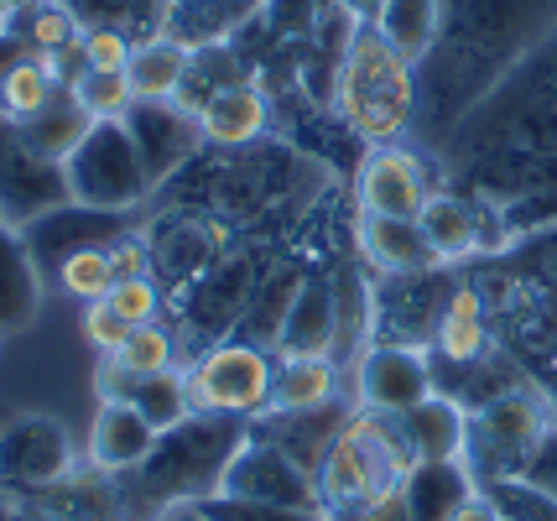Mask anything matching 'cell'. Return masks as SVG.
I'll return each instance as SVG.
<instances>
[{
	"instance_id": "cell-25",
	"label": "cell",
	"mask_w": 557,
	"mask_h": 521,
	"mask_svg": "<svg viewBox=\"0 0 557 521\" xmlns=\"http://www.w3.org/2000/svg\"><path fill=\"white\" fill-rule=\"evenodd\" d=\"M261 11V0H172L162 16V37L183 48H219L230 32H240Z\"/></svg>"
},
{
	"instance_id": "cell-16",
	"label": "cell",
	"mask_w": 557,
	"mask_h": 521,
	"mask_svg": "<svg viewBox=\"0 0 557 521\" xmlns=\"http://www.w3.org/2000/svg\"><path fill=\"white\" fill-rule=\"evenodd\" d=\"M433 199V177L428 162L396 147H370L360 168V214H381V220H417Z\"/></svg>"
},
{
	"instance_id": "cell-33",
	"label": "cell",
	"mask_w": 557,
	"mask_h": 521,
	"mask_svg": "<svg viewBox=\"0 0 557 521\" xmlns=\"http://www.w3.org/2000/svg\"><path fill=\"white\" fill-rule=\"evenodd\" d=\"M63 84H69V78H63V69H58V58L32 52V58L16 63V69L5 74V84H0V115H5V121H32Z\"/></svg>"
},
{
	"instance_id": "cell-43",
	"label": "cell",
	"mask_w": 557,
	"mask_h": 521,
	"mask_svg": "<svg viewBox=\"0 0 557 521\" xmlns=\"http://www.w3.org/2000/svg\"><path fill=\"white\" fill-rule=\"evenodd\" d=\"M521 480H532L536 491H547V496L557 500V427L542 438V448L532 454V464H527V474Z\"/></svg>"
},
{
	"instance_id": "cell-3",
	"label": "cell",
	"mask_w": 557,
	"mask_h": 521,
	"mask_svg": "<svg viewBox=\"0 0 557 521\" xmlns=\"http://www.w3.org/2000/svg\"><path fill=\"white\" fill-rule=\"evenodd\" d=\"M250 438L245 418H219V412H194L177 427L157 433V444L131 474H121L125 500L136 521L168 517L177 506H198L203 496L224 491V470Z\"/></svg>"
},
{
	"instance_id": "cell-15",
	"label": "cell",
	"mask_w": 557,
	"mask_h": 521,
	"mask_svg": "<svg viewBox=\"0 0 557 521\" xmlns=\"http://www.w3.org/2000/svg\"><path fill=\"white\" fill-rule=\"evenodd\" d=\"M183 293H188V298L177 302L183 323H188L194 334H203V339H214L219 345V339H224L235 323H245V313H250V298H256V266H250V256H224V261H214L198 282H188Z\"/></svg>"
},
{
	"instance_id": "cell-9",
	"label": "cell",
	"mask_w": 557,
	"mask_h": 521,
	"mask_svg": "<svg viewBox=\"0 0 557 521\" xmlns=\"http://www.w3.org/2000/svg\"><path fill=\"white\" fill-rule=\"evenodd\" d=\"M69 173L63 162H52L26 141L16 121L0 115V220L26 230L37 214H48L58 203H69Z\"/></svg>"
},
{
	"instance_id": "cell-42",
	"label": "cell",
	"mask_w": 557,
	"mask_h": 521,
	"mask_svg": "<svg viewBox=\"0 0 557 521\" xmlns=\"http://www.w3.org/2000/svg\"><path fill=\"white\" fill-rule=\"evenodd\" d=\"M84 339H89L99 355H115V349L131 339V323H125L110 302H89V308H84Z\"/></svg>"
},
{
	"instance_id": "cell-49",
	"label": "cell",
	"mask_w": 557,
	"mask_h": 521,
	"mask_svg": "<svg viewBox=\"0 0 557 521\" xmlns=\"http://www.w3.org/2000/svg\"><path fill=\"white\" fill-rule=\"evenodd\" d=\"M157 521H203V517H198L194 506H177V511H168V517H157Z\"/></svg>"
},
{
	"instance_id": "cell-10",
	"label": "cell",
	"mask_w": 557,
	"mask_h": 521,
	"mask_svg": "<svg viewBox=\"0 0 557 521\" xmlns=\"http://www.w3.org/2000/svg\"><path fill=\"white\" fill-rule=\"evenodd\" d=\"M437 272H443V266H433V272H401V276H386V282L375 287V302H370L375 339H370V345L433 349L437 323H443L448 298H454V287L437 282Z\"/></svg>"
},
{
	"instance_id": "cell-14",
	"label": "cell",
	"mask_w": 557,
	"mask_h": 521,
	"mask_svg": "<svg viewBox=\"0 0 557 521\" xmlns=\"http://www.w3.org/2000/svg\"><path fill=\"white\" fill-rule=\"evenodd\" d=\"M224 496L240 500H271V506H297V511H318L313 506V474L292 459L287 448H276L250 427V438L224 470Z\"/></svg>"
},
{
	"instance_id": "cell-7",
	"label": "cell",
	"mask_w": 557,
	"mask_h": 521,
	"mask_svg": "<svg viewBox=\"0 0 557 521\" xmlns=\"http://www.w3.org/2000/svg\"><path fill=\"white\" fill-rule=\"evenodd\" d=\"M271 375H276V355L261 345L219 339V345L198 349V360L188 365L194 412H219V418L256 422L271 407Z\"/></svg>"
},
{
	"instance_id": "cell-39",
	"label": "cell",
	"mask_w": 557,
	"mask_h": 521,
	"mask_svg": "<svg viewBox=\"0 0 557 521\" xmlns=\"http://www.w3.org/2000/svg\"><path fill=\"white\" fill-rule=\"evenodd\" d=\"M500 521H557V500L547 491H536L532 480H495V485H480Z\"/></svg>"
},
{
	"instance_id": "cell-50",
	"label": "cell",
	"mask_w": 557,
	"mask_h": 521,
	"mask_svg": "<svg viewBox=\"0 0 557 521\" xmlns=\"http://www.w3.org/2000/svg\"><path fill=\"white\" fill-rule=\"evenodd\" d=\"M0 521H16V500L0 496Z\"/></svg>"
},
{
	"instance_id": "cell-23",
	"label": "cell",
	"mask_w": 557,
	"mask_h": 521,
	"mask_svg": "<svg viewBox=\"0 0 557 521\" xmlns=\"http://www.w3.org/2000/svg\"><path fill=\"white\" fill-rule=\"evenodd\" d=\"M42 266L32 261L26 235L0 220V334H16L42 313Z\"/></svg>"
},
{
	"instance_id": "cell-13",
	"label": "cell",
	"mask_w": 557,
	"mask_h": 521,
	"mask_svg": "<svg viewBox=\"0 0 557 521\" xmlns=\"http://www.w3.org/2000/svg\"><path fill=\"white\" fill-rule=\"evenodd\" d=\"M32 261L42 266V276H58V266L78 256V250H99V246H115L131 235V214H110V209H89V203H58L48 214L22 230Z\"/></svg>"
},
{
	"instance_id": "cell-6",
	"label": "cell",
	"mask_w": 557,
	"mask_h": 521,
	"mask_svg": "<svg viewBox=\"0 0 557 521\" xmlns=\"http://www.w3.org/2000/svg\"><path fill=\"white\" fill-rule=\"evenodd\" d=\"M63 173H69L73 203L110 209V214H131V209H141V203L157 194L141 168V151H136L131 131H125V121L89 125V136L69 151Z\"/></svg>"
},
{
	"instance_id": "cell-5",
	"label": "cell",
	"mask_w": 557,
	"mask_h": 521,
	"mask_svg": "<svg viewBox=\"0 0 557 521\" xmlns=\"http://www.w3.org/2000/svg\"><path fill=\"white\" fill-rule=\"evenodd\" d=\"M557 427V401L542 397L532 381L516 386L506 397L485 401L469 412V438H463V470L474 474V485L495 480H521L542 438Z\"/></svg>"
},
{
	"instance_id": "cell-1",
	"label": "cell",
	"mask_w": 557,
	"mask_h": 521,
	"mask_svg": "<svg viewBox=\"0 0 557 521\" xmlns=\"http://www.w3.org/2000/svg\"><path fill=\"white\" fill-rule=\"evenodd\" d=\"M557 32V0H443V32L417 63V131L448 141Z\"/></svg>"
},
{
	"instance_id": "cell-11",
	"label": "cell",
	"mask_w": 557,
	"mask_h": 521,
	"mask_svg": "<svg viewBox=\"0 0 557 521\" xmlns=\"http://www.w3.org/2000/svg\"><path fill=\"white\" fill-rule=\"evenodd\" d=\"M433 386V349L407 345H364L355 360V401L364 412H386L401 418L417 401H428Z\"/></svg>"
},
{
	"instance_id": "cell-38",
	"label": "cell",
	"mask_w": 557,
	"mask_h": 521,
	"mask_svg": "<svg viewBox=\"0 0 557 521\" xmlns=\"http://www.w3.org/2000/svg\"><path fill=\"white\" fill-rule=\"evenodd\" d=\"M203 521H323V511H297V506H271V500H240V496H203L194 506Z\"/></svg>"
},
{
	"instance_id": "cell-41",
	"label": "cell",
	"mask_w": 557,
	"mask_h": 521,
	"mask_svg": "<svg viewBox=\"0 0 557 521\" xmlns=\"http://www.w3.org/2000/svg\"><path fill=\"white\" fill-rule=\"evenodd\" d=\"M131 52H136V42H131L125 32H110V26H99V32H84V37H78V69H99V74H125Z\"/></svg>"
},
{
	"instance_id": "cell-8",
	"label": "cell",
	"mask_w": 557,
	"mask_h": 521,
	"mask_svg": "<svg viewBox=\"0 0 557 521\" xmlns=\"http://www.w3.org/2000/svg\"><path fill=\"white\" fill-rule=\"evenodd\" d=\"M78 470L73 433L48 412L0 418V496L37 500Z\"/></svg>"
},
{
	"instance_id": "cell-12",
	"label": "cell",
	"mask_w": 557,
	"mask_h": 521,
	"mask_svg": "<svg viewBox=\"0 0 557 521\" xmlns=\"http://www.w3.org/2000/svg\"><path fill=\"white\" fill-rule=\"evenodd\" d=\"M125 131H131V141L141 151V168L151 177V188L172 183L203 151L198 115L177 100H136L125 110Z\"/></svg>"
},
{
	"instance_id": "cell-4",
	"label": "cell",
	"mask_w": 557,
	"mask_h": 521,
	"mask_svg": "<svg viewBox=\"0 0 557 521\" xmlns=\"http://www.w3.org/2000/svg\"><path fill=\"white\" fill-rule=\"evenodd\" d=\"M334 110L339 121L370 141V147H396L417 125V63H407L375 26H360L344 63L334 69Z\"/></svg>"
},
{
	"instance_id": "cell-36",
	"label": "cell",
	"mask_w": 557,
	"mask_h": 521,
	"mask_svg": "<svg viewBox=\"0 0 557 521\" xmlns=\"http://www.w3.org/2000/svg\"><path fill=\"white\" fill-rule=\"evenodd\" d=\"M69 89L95 121H125V110L136 104V89L125 74H99V69H78L69 78Z\"/></svg>"
},
{
	"instance_id": "cell-44",
	"label": "cell",
	"mask_w": 557,
	"mask_h": 521,
	"mask_svg": "<svg viewBox=\"0 0 557 521\" xmlns=\"http://www.w3.org/2000/svg\"><path fill=\"white\" fill-rule=\"evenodd\" d=\"M26 58H32V48H26L11 26H0V84H5V74H11L16 63H26Z\"/></svg>"
},
{
	"instance_id": "cell-17",
	"label": "cell",
	"mask_w": 557,
	"mask_h": 521,
	"mask_svg": "<svg viewBox=\"0 0 557 521\" xmlns=\"http://www.w3.org/2000/svg\"><path fill=\"white\" fill-rule=\"evenodd\" d=\"M146 261H151V272L162 276V282L188 287V282H198L214 261H224V235H219L214 220L172 209V214H162V224L151 230Z\"/></svg>"
},
{
	"instance_id": "cell-31",
	"label": "cell",
	"mask_w": 557,
	"mask_h": 521,
	"mask_svg": "<svg viewBox=\"0 0 557 521\" xmlns=\"http://www.w3.org/2000/svg\"><path fill=\"white\" fill-rule=\"evenodd\" d=\"M375 32L407 63H422L433 52L437 32H443V0H386L381 16H375Z\"/></svg>"
},
{
	"instance_id": "cell-21",
	"label": "cell",
	"mask_w": 557,
	"mask_h": 521,
	"mask_svg": "<svg viewBox=\"0 0 557 521\" xmlns=\"http://www.w3.org/2000/svg\"><path fill=\"white\" fill-rule=\"evenodd\" d=\"M355 240H360V256L381 276L433 272V266H443V261H437V250H433V240H428V230H422L417 220H381V214H360Z\"/></svg>"
},
{
	"instance_id": "cell-30",
	"label": "cell",
	"mask_w": 557,
	"mask_h": 521,
	"mask_svg": "<svg viewBox=\"0 0 557 521\" xmlns=\"http://www.w3.org/2000/svg\"><path fill=\"white\" fill-rule=\"evenodd\" d=\"M16 125H22L26 141L42 151V157H52V162H69V151L78 147L84 136H89L95 115H89V110L78 104V95H73L69 84H63V89H58V95H52V100L42 104L32 121H16Z\"/></svg>"
},
{
	"instance_id": "cell-29",
	"label": "cell",
	"mask_w": 557,
	"mask_h": 521,
	"mask_svg": "<svg viewBox=\"0 0 557 521\" xmlns=\"http://www.w3.org/2000/svg\"><path fill=\"white\" fill-rule=\"evenodd\" d=\"M339 401V371L334 360H276L267 412H318Z\"/></svg>"
},
{
	"instance_id": "cell-46",
	"label": "cell",
	"mask_w": 557,
	"mask_h": 521,
	"mask_svg": "<svg viewBox=\"0 0 557 521\" xmlns=\"http://www.w3.org/2000/svg\"><path fill=\"white\" fill-rule=\"evenodd\" d=\"M454 521H500V511H495V500H490L485 491H474V496L463 500V511Z\"/></svg>"
},
{
	"instance_id": "cell-28",
	"label": "cell",
	"mask_w": 557,
	"mask_h": 521,
	"mask_svg": "<svg viewBox=\"0 0 557 521\" xmlns=\"http://www.w3.org/2000/svg\"><path fill=\"white\" fill-rule=\"evenodd\" d=\"M194 69V48L172 42V37H141L131 63H125V78L136 89V100H177L183 95V78Z\"/></svg>"
},
{
	"instance_id": "cell-51",
	"label": "cell",
	"mask_w": 557,
	"mask_h": 521,
	"mask_svg": "<svg viewBox=\"0 0 557 521\" xmlns=\"http://www.w3.org/2000/svg\"><path fill=\"white\" fill-rule=\"evenodd\" d=\"M0 339H5V334H0Z\"/></svg>"
},
{
	"instance_id": "cell-40",
	"label": "cell",
	"mask_w": 557,
	"mask_h": 521,
	"mask_svg": "<svg viewBox=\"0 0 557 521\" xmlns=\"http://www.w3.org/2000/svg\"><path fill=\"white\" fill-rule=\"evenodd\" d=\"M104 302H110L131 328H141V323H157V313H162V287H157V276H121V282L104 293Z\"/></svg>"
},
{
	"instance_id": "cell-27",
	"label": "cell",
	"mask_w": 557,
	"mask_h": 521,
	"mask_svg": "<svg viewBox=\"0 0 557 521\" xmlns=\"http://www.w3.org/2000/svg\"><path fill=\"white\" fill-rule=\"evenodd\" d=\"M401 433L412 459H463V438H469V412L454 397L433 392L428 401H417L412 412H401Z\"/></svg>"
},
{
	"instance_id": "cell-24",
	"label": "cell",
	"mask_w": 557,
	"mask_h": 521,
	"mask_svg": "<svg viewBox=\"0 0 557 521\" xmlns=\"http://www.w3.org/2000/svg\"><path fill=\"white\" fill-rule=\"evenodd\" d=\"M48 511H58L63 521H136L131 500H125L121 474H104L95 464H78V470L52 485L48 496H37Z\"/></svg>"
},
{
	"instance_id": "cell-48",
	"label": "cell",
	"mask_w": 557,
	"mask_h": 521,
	"mask_svg": "<svg viewBox=\"0 0 557 521\" xmlns=\"http://www.w3.org/2000/svg\"><path fill=\"white\" fill-rule=\"evenodd\" d=\"M360 521H407V511H401V500H396V506H386V511H375V517H360Z\"/></svg>"
},
{
	"instance_id": "cell-19",
	"label": "cell",
	"mask_w": 557,
	"mask_h": 521,
	"mask_svg": "<svg viewBox=\"0 0 557 521\" xmlns=\"http://www.w3.org/2000/svg\"><path fill=\"white\" fill-rule=\"evenodd\" d=\"M194 115H198V131H203V147L240 151V147H256V141L267 136L271 104L250 78H240V84H230V89L209 95Z\"/></svg>"
},
{
	"instance_id": "cell-45",
	"label": "cell",
	"mask_w": 557,
	"mask_h": 521,
	"mask_svg": "<svg viewBox=\"0 0 557 521\" xmlns=\"http://www.w3.org/2000/svg\"><path fill=\"white\" fill-rule=\"evenodd\" d=\"M329 5H339L355 26H375V16H381V5H386V0H329Z\"/></svg>"
},
{
	"instance_id": "cell-32",
	"label": "cell",
	"mask_w": 557,
	"mask_h": 521,
	"mask_svg": "<svg viewBox=\"0 0 557 521\" xmlns=\"http://www.w3.org/2000/svg\"><path fill=\"white\" fill-rule=\"evenodd\" d=\"M437 360H485L490 355V328H485V302L474 287H454L448 298V313L437 323L433 339Z\"/></svg>"
},
{
	"instance_id": "cell-18",
	"label": "cell",
	"mask_w": 557,
	"mask_h": 521,
	"mask_svg": "<svg viewBox=\"0 0 557 521\" xmlns=\"http://www.w3.org/2000/svg\"><path fill=\"white\" fill-rule=\"evenodd\" d=\"M339 345V293L318 276H302V287L292 293L287 319L271 339L276 360H329Z\"/></svg>"
},
{
	"instance_id": "cell-20",
	"label": "cell",
	"mask_w": 557,
	"mask_h": 521,
	"mask_svg": "<svg viewBox=\"0 0 557 521\" xmlns=\"http://www.w3.org/2000/svg\"><path fill=\"white\" fill-rule=\"evenodd\" d=\"M157 444V427L121 397L99 401L95 422H89V464L104 474H131Z\"/></svg>"
},
{
	"instance_id": "cell-2",
	"label": "cell",
	"mask_w": 557,
	"mask_h": 521,
	"mask_svg": "<svg viewBox=\"0 0 557 521\" xmlns=\"http://www.w3.org/2000/svg\"><path fill=\"white\" fill-rule=\"evenodd\" d=\"M412 464L417 459L407 448L401 418L355 407L339 422V433L329 438L323 459L313 464V506L323 511V521L375 517V511L401 500V485H407Z\"/></svg>"
},
{
	"instance_id": "cell-35",
	"label": "cell",
	"mask_w": 557,
	"mask_h": 521,
	"mask_svg": "<svg viewBox=\"0 0 557 521\" xmlns=\"http://www.w3.org/2000/svg\"><path fill=\"white\" fill-rule=\"evenodd\" d=\"M172 360H177V339H172L162 323H141V328H131V339H125L115 355H104V365H115V371L131 375V381L177 371ZM125 392H131V386H125Z\"/></svg>"
},
{
	"instance_id": "cell-47",
	"label": "cell",
	"mask_w": 557,
	"mask_h": 521,
	"mask_svg": "<svg viewBox=\"0 0 557 521\" xmlns=\"http://www.w3.org/2000/svg\"><path fill=\"white\" fill-rule=\"evenodd\" d=\"M16 521H63L58 511H48L42 500H16Z\"/></svg>"
},
{
	"instance_id": "cell-34",
	"label": "cell",
	"mask_w": 557,
	"mask_h": 521,
	"mask_svg": "<svg viewBox=\"0 0 557 521\" xmlns=\"http://www.w3.org/2000/svg\"><path fill=\"white\" fill-rule=\"evenodd\" d=\"M121 401H131L157 433L177 427L183 418H194V397H188V371H162V375H141L131 381V392Z\"/></svg>"
},
{
	"instance_id": "cell-37",
	"label": "cell",
	"mask_w": 557,
	"mask_h": 521,
	"mask_svg": "<svg viewBox=\"0 0 557 521\" xmlns=\"http://www.w3.org/2000/svg\"><path fill=\"white\" fill-rule=\"evenodd\" d=\"M69 298L78 302H104V293L115 287V266H110V246L99 250H78V256H69L63 266H58V276H52Z\"/></svg>"
},
{
	"instance_id": "cell-26",
	"label": "cell",
	"mask_w": 557,
	"mask_h": 521,
	"mask_svg": "<svg viewBox=\"0 0 557 521\" xmlns=\"http://www.w3.org/2000/svg\"><path fill=\"white\" fill-rule=\"evenodd\" d=\"M417 224L428 230L443 266H459V261L485 250V214H480V203L459 199V194H433L428 209L417 214Z\"/></svg>"
},
{
	"instance_id": "cell-22",
	"label": "cell",
	"mask_w": 557,
	"mask_h": 521,
	"mask_svg": "<svg viewBox=\"0 0 557 521\" xmlns=\"http://www.w3.org/2000/svg\"><path fill=\"white\" fill-rule=\"evenodd\" d=\"M474 491L480 485L463 470V459H422V464L407 470L401 511H407V521H454Z\"/></svg>"
}]
</instances>
